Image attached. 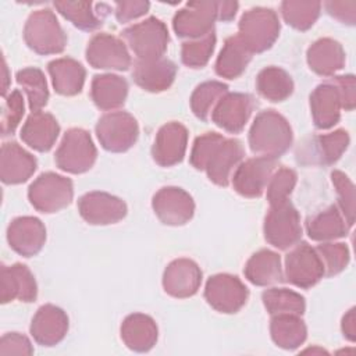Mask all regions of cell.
<instances>
[{
  "label": "cell",
  "mask_w": 356,
  "mask_h": 356,
  "mask_svg": "<svg viewBox=\"0 0 356 356\" xmlns=\"http://www.w3.org/2000/svg\"><path fill=\"white\" fill-rule=\"evenodd\" d=\"M256 89L261 97L270 102H284L293 92V81L285 70L271 65L259 72Z\"/></svg>",
  "instance_id": "cell-36"
},
{
  "label": "cell",
  "mask_w": 356,
  "mask_h": 356,
  "mask_svg": "<svg viewBox=\"0 0 356 356\" xmlns=\"http://www.w3.org/2000/svg\"><path fill=\"white\" fill-rule=\"evenodd\" d=\"M355 307H352L350 310H348V313L343 316L342 318V332L343 337L348 338L349 341H355L356 339V323H355Z\"/></svg>",
  "instance_id": "cell-51"
},
{
  "label": "cell",
  "mask_w": 356,
  "mask_h": 356,
  "mask_svg": "<svg viewBox=\"0 0 356 356\" xmlns=\"http://www.w3.org/2000/svg\"><path fill=\"white\" fill-rule=\"evenodd\" d=\"M36 159L15 142H6L0 150V178L7 185L28 181L36 171Z\"/></svg>",
  "instance_id": "cell-25"
},
{
  "label": "cell",
  "mask_w": 356,
  "mask_h": 356,
  "mask_svg": "<svg viewBox=\"0 0 356 356\" xmlns=\"http://www.w3.org/2000/svg\"><path fill=\"white\" fill-rule=\"evenodd\" d=\"M263 231L266 241L271 246L280 250L293 248L302 238V225L298 210L289 200L271 204L264 218Z\"/></svg>",
  "instance_id": "cell-7"
},
{
  "label": "cell",
  "mask_w": 356,
  "mask_h": 356,
  "mask_svg": "<svg viewBox=\"0 0 356 356\" xmlns=\"http://www.w3.org/2000/svg\"><path fill=\"white\" fill-rule=\"evenodd\" d=\"M29 331L36 343L54 346L60 343L68 332V316L63 309L54 305H43L35 313Z\"/></svg>",
  "instance_id": "cell-23"
},
{
  "label": "cell",
  "mask_w": 356,
  "mask_h": 356,
  "mask_svg": "<svg viewBox=\"0 0 356 356\" xmlns=\"http://www.w3.org/2000/svg\"><path fill=\"white\" fill-rule=\"evenodd\" d=\"M152 207L157 218L165 225H184L195 213L192 196L178 186H164L159 189L152 200Z\"/></svg>",
  "instance_id": "cell-16"
},
{
  "label": "cell",
  "mask_w": 356,
  "mask_h": 356,
  "mask_svg": "<svg viewBox=\"0 0 356 356\" xmlns=\"http://www.w3.org/2000/svg\"><path fill=\"white\" fill-rule=\"evenodd\" d=\"M280 29V19L275 11L264 7H253L241 17L238 36L252 53H263L274 44Z\"/></svg>",
  "instance_id": "cell-4"
},
{
  "label": "cell",
  "mask_w": 356,
  "mask_h": 356,
  "mask_svg": "<svg viewBox=\"0 0 356 356\" xmlns=\"http://www.w3.org/2000/svg\"><path fill=\"white\" fill-rule=\"evenodd\" d=\"M261 300L266 310L274 314H296L302 316L306 310L305 298L286 288H270L261 293Z\"/></svg>",
  "instance_id": "cell-37"
},
{
  "label": "cell",
  "mask_w": 356,
  "mask_h": 356,
  "mask_svg": "<svg viewBox=\"0 0 356 356\" xmlns=\"http://www.w3.org/2000/svg\"><path fill=\"white\" fill-rule=\"evenodd\" d=\"M306 57L310 70L321 76H332L345 65V50L331 38L316 40L307 49Z\"/></svg>",
  "instance_id": "cell-29"
},
{
  "label": "cell",
  "mask_w": 356,
  "mask_h": 356,
  "mask_svg": "<svg viewBox=\"0 0 356 356\" xmlns=\"http://www.w3.org/2000/svg\"><path fill=\"white\" fill-rule=\"evenodd\" d=\"M7 241L15 253L32 257L42 250L46 242V228L36 217H17L7 227Z\"/></svg>",
  "instance_id": "cell-19"
},
{
  "label": "cell",
  "mask_w": 356,
  "mask_h": 356,
  "mask_svg": "<svg viewBox=\"0 0 356 356\" xmlns=\"http://www.w3.org/2000/svg\"><path fill=\"white\" fill-rule=\"evenodd\" d=\"M86 60L93 68L111 71H127L132 64L125 43L104 32L93 35L89 40Z\"/></svg>",
  "instance_id": "cell-13"
},
{
  "label": "cell",
  "mask_w": 356,
  "mask_h": 356,
  "mask_svg": "<svg viewBox=\"0 0 356 356\" xmlns=\"http://www.w3.org/2000/svg\"><path fill=\"white\" fill-rule=\"evenodd\" d=\"M254 102L246 93H225L211 113V121L229 134L241 132L249 121Z\"/></svg>",
  "instance_id": "cell-18"
},
{
  "label": "cell",
  "mask_w": 356,
  "mask_h": 356,
  "mask_svg": "<svg viewBox=\"0 0 356 356\" xmlns=\"http://www.w3.org/2000/svg\"><path fill=\"white\" fill-rule=\"evenodd\" d=\"M95 129L102 147L113 153L127 152L139 136L138 122L127 111L106 113L99 118Z\"/></svg>",
  "instance_id": "cell-9"
},
{
  "label": "cell",
  "mask_w": 356,
  "mask_h": 356,
  "mask_svg": "<svg viewBox=\"0 0 356 356\" xmlns=\"http://www.w3.org/2000/svg\"><path fill=\"white\" fill-rule=\"evenodd\" d=\"M96 157L97 150L89 132L82 128H71L64 134L54 161L65 172L82 174L93 167Z\"/></svg>",
  "instance_id": "cell-6"
},
{
  "label": "cell",
  "mask_w": 356,
  "mask_h": 356,
  "mask_svg": "<svg viewBox=\"0 0 356 356\" xmlns=\"http://www.w3.org/2000/svg\"><path fill=\"white\" fill-rule=\"evenodd\" d=\"M270 334L278 348L292 350L306 341L307 328L300 316L274 314L270 321Z\"/></svg>",
  "instance_id": "cell-35"
},
{
  "label": "cell",
  "mask_w": 356,
  "mask_h": 356,
  "mask_svg": "<svg viewBox=\"0 0 356 356\" xmlns=\"http://www.w3.org/2000/svg\"><path fill=\"white\" fill-rule=\"evenodd\" d=\"M177 75V65L168 58H159L152 61L136 60L132 70L135 83L143 90L159 93L167 90Z\"/></svg>",
  "instance_id": "cell-26"
},
{
  "label": "cell",
  "mask_w": 356,
  "mask_h": 356,
  "mask_svg": "<svg viewBox=\"0 0 356 356\" xmlns=\"http://www.w3.org/2000/svg\"><path fill=\"white\" fill-rule=\"evenodd\" d=\"M121 38L140 61L161 58L170 40L167 26L156 17L128 26L121 32Z\"/></svg>",
  "instance_id": "cell-5"
},
{
  "label": "cell",
  "mask_w": 356,
  "mask_h": 356,
  "mask_svg": "<svg viewBox=\"0 0 356 356\" xmlns=\"http://www.w3.org/2000/svg\"><path fill=\"white\" fill-rule=\"evenodd\" d=\"M74 197L72 181L56 172L40 174L28 189L31 204L40 213H56L67 207Z\"/></svg>",
  "instance_id": "cell-8"
},
{
  "label": "cell",
  "mask_w": 356,
  "mask_h": 356,
  "mask_svg": "<svg viewBox=\"0 0 356 356\" xmlns=\"http://www.w3.org/2000/svg\"><path fill=\"white\" fill-rule=\"evenodd\" d=\"M150 3L143 0L117 1L115 3V18L118 22L125 24L145 15L149 11Z\"/></svg>",
  "instance_id": "cell-48"
},
{
  "label": "cell",
  "mask_w": 356,
  "mask_h": 356,
  "mask_svg": "<svg viewBox=\"0 0 356 356\" xmlns=\"http://www.w3.org/2000/svg\"><path fill=\"white\" fill-rule=\"evenodd\" d=\"M249 296L245 284L231 274H216L210 277L204 288V299L207 303L220 313L239 312Z\"/></svg>",
  "instance_id": "cell-10"
},
{
  "label": "cell",
  "mask_w": 356,
  "mask_h": 356,
  "mask_svg": "<svg viewBox=\"0 0 356 356\" xmlns=\"http://www.w3.org/2000/svg\"><path fill=\"white\" fill-rule=\"evenodd\" d=\"M128 83L122 76L114 74L95 75L90 85V97L97 108L113 111L125 103Z\"/></svg>",
  "instance_id": "cell-31"
},
{
  "label": "cell",
  "mask_w": 356,
  "mask_h": 356,
  "mask_svg": "<svg viewBox=\"0 0 356 356\" xmlns=\"http://www.w3.org/2000/svg\"><path fill=\"white\" fill-rule=\"evenodd\" d=\"M3 89H1V96H7V88H8V72H7V64L6 60L3 58Z\"/></svg>",
  "instance_id": "cell-53"
},
{
  "label": "cell",
  "mask_w": 356,
  "mask_h": 356,
  "mask_svg": "<svg viewBox=\"0 0 356 356\" xmlns=\"http://www.w3.org/2000/svg\"><path fill=\"white\" fill-rule=\"evenodd\" d=\"M243 156L245 150L238 139L206 132L195 139L189 160L196 170L204 171L211 182L227 186Z\"/></svg>",
  "instance_id": "cell-1"
},
{
  "label": "cell",
  "mask_w": 356,
  "mask_h": 356,
  "mask_svg": "<svg viewBox=\"0 0 356 356\" xmlns=\"http://www.w3.org/2000/svg\"><path fill=\"white\" fill-rule=\"evenodd\" d=\"M321 3L318 1H293L281 3V14L284 21L298 31H307L314 25L320 15Z\"/></svg>",
  "instance_id": "cell-41"
},
{
  "label": "cell",
  "mask_w": 356,
  "mask_h": 356,
  "mask_svg": "<svg viewBox=\"0 0 356 356\" xmlns=\"http://www.w3.org/2000/svg\"><path fill=\"white\" fill-rule=\"evenodd\" d=\"M252 54L238 35L228 38L216 60V74L227 79L241 76L250 63Z\"/></svg>",
  "instance_id": "cell-33"
},
{
  "label": "cell",
  "mask_w": 356,
  "mask_h": 356,
  "mask_svg": "<svg viewBox=\"0 0 356 356\" xmlns=\"http://www.w3.org/2000/svg\"><path fill=\"white\" fill-rule=\"evenodd\" d=\"M60 134L57 120L46 111H33L29 114L21 128V139L36 152H49Z\"/></svg>",
  "instance_id": "cell-27"
},
{
  "label": "cell",
  "mask_w": 356,
  "mask_h": 356,
  "mask_svg": "<svg viewBox=\"0 0 356 356\" xmlns=\"http://www.w3.org/2000/svg\"><path fill=\"white\" fill-rule=\"evenodd\" d=\"M349 228L350 227L337 206H330L310 217L306 222L309 238L317 242H330L342 238L348 234Z\"/></svg>",
  "instance_id": "cell-34"
},
{
  "label": "cell",
  "mask_w": 356,
  "mask_h": 356,
  "mask_svg": "<svg viewBox=\"0 0 356 356\" xmlns=\"http://www.w3.org/2000/svg\"><path fill=\"white\" fill-rule=\"evenodd\" d=\"M324 267V275L332 277L339 274L346 268L350 254L349 249L345 243H334V242H323L317 248H314Z\"/></svg>",
  "instance_id": "cell-43"
},
{
  "label": "cell",
  "mask_w": 356,
  "mask_h": 356,
  "mask_svg": "<svg viewBox=\"0 0 356 356\" xmlns=\"http://www.w3.org/2000/svg\"><path fill=\"white\" fill-rule=\"evenodd\" d=\"M214 47H216V33L213 31L203 38L184 42L181 49V60L186 67L202 68L209 63L214 51Z\"/></svg>",
  "instance_id": "cell-42"
},
{
  "label": "cell",
  "mask_w": 356,
  "mask_h": 356,
  "mask_svg": "<svg viewBox=\"0 0 356 356\" xmlns=\"http://www.w3.org/2000/svg\"><path fill=\"white\" fill-rule=\"evenodd\" d=\"M54 90L63 96H75L82 92L86 71L81 63L70 57H61L47 64Z\"/></svg>",
  "instance_id": "cell-30"
},
{
  "label": "cell",
  "mask_w": 356,
  "mask_h": 356,
  "mask_svg": "<svg viewBox=\"0 0 356 356\" xmlns=\"http://www.w3.org/2000/svg\"><path fill=\"white\" fill-rule=\"evenodd\" d=\"M24 115V97L18 89L4 97L1 111V135H11L21 122Z\"/></svg>",
  "instance_id": "cell-46"
},
{
  "label": "cell",
  "mask_w": 356,
  "mask_h": 356,
  "mask_svg": "<svg viewBox=\"0 0 356 356\" xmlns=\"http://www.w3.org/2000/svg\"><path fill=\"white\" fill-rule=\"evenodd\" d=\"M236 1H217V15L221 21H231L238 10Z\"/></svg>",
  "instance_id": "cell-52"
},
{
  "label": "cell",
  "mask_w": 356,
  "mask_h": 356,
  "mask_svg": "<svg viewBox=\"0 0 356 356\" xmlns=\"http://www.w3.org/2000/svg\"><path fill=\"white\" fill-rule=\"evenodd\" d=\"M338 85L342 100H343V110L350 111L356 106V81L353 75H339L332 78Z\"/></svg>",
  "instance_id": "cell-50"
},
{
  "label": "cell",
  "mask_w": 356,
  "mask_h": 356,
  "mask_svg": "<svg viewBox=\"0 0 356 356\" xmlns=\"http://www.w3.org/2000/svg\"><path fill=\"white\" fill-rule=\"evenodd\" d=\"M243 274L249 282L257 286H267L282 281L281 257L278 253L261 249L246 261Z\"/></svg>",
  "instance_id": "cell-32"
},
{
  "label": "cell",
  "mask_w": 356,
  "mask_h": 356,
  "mask_svg": "<svg viewBox=\"0 0 356 356\" xmlns=\"http://www.w3.org/2000/svg\"><path fill=\"white\" fill-rule=\"evenodd\" d=\"M202 284V270L191 259L181 257L172 260L164 270L163 288L178 299L193 296Z\"/></svg>",
  "instance_id": "cell-21"
},
{
  "label": "cell",
  "mask_w": 356,
  "mask_h": 356,
  "mask_svg": "<svg viewBox=\"0 0 356 356\" xmlns=\"http://www.w3.org/2000/svg\"><path fill=\"white\" fill-rule=\"evenodd\" d=\"M285 277L298 288L314 286L324 277V267L316 249L306 242L296 245L285 256Z\"/></svg>",
  "instance_id": "cell-11"
},
{
  "label": "cell",
  "mask_w": 356,
  "mask_h": 356,
  "mask_svg": "<svg viewBox=\"0 0 356 356\" xmlns=\"http://www.w3.org/2000/svg\"><path fill=\"white\" fill-rule=\"evenodd\" d=\"M121 339L135 352L150 350L159 337V330L154 320L143 313H132L127 316L121 324Z\"/></svg>",
  "instance_id": "cell-28"
},
{
  "label": "cell",
  "mask_w": 356,
  "mask_h": 356,
  "mask_svg": "<svg viewBox=\"0 0 356 356\" xmlns=\"http://www.w3.org/2000/svg\"><path fill=\"white\" fill-rule=\"evenodd\" d=\"M293 134L289 122L275 110L259 113L249 129L250 150L260 157L278 159L292 145Z\"/></svg>",
  "instance_id": "cell-2"
},
{
  "label": "cell",
  "mask_w": 356,
  "mask_h": 356,
  "mask_svg": "<svg viewBox=\"0 0 356 356\" xmlns=\"http://www.w3.org/2000/svg\"><path fill=\"white\" fill-rule=\"evenodd\" d=\"M296 172L288 167H281L277 171H274L266 188L268 204L271 206L289 200V195L292 193L296 185Z\"/></svg>",
  "instance_id": "cell-44"
},
{
  "label": "cell",
  "mask_w": 356,
  "mask_h": 356,
  "mask_svg": "<svg viewBox=\"0 0 356 356\" xmlns=\"http://www.w3.org/2000/svg\"><path fill=\"white\" fill-rule=\"evenodd\" d=\"M188 145V129L177 121L164 124L156 134L152 156L161 167H171L182 161Z\"/></svg>",
  "instance_id": "cell-20"
},
{
  "label": "cell",
  "mask_w": 356,
  "mask_h": 356,
  "mask_svg": "<svg viewBox=\"0 0 356 356\" xmlns=\"http://www.w3.org/2000/svg\"><path fill=\"white\" fill-rule=\"evenodd\" d=\"M78 211L88 224L108 225L121 221L127 216V204L114 195L93 191L79 197Z\"/></svg>",
  "instance_id": "cell-17"
},
{
  "label": "cell",
  "mask_w": 356,
  "mask_h": 356,
  "mask_svg": "<svg viewBox=\"0 0 356 356\" xmlns=\"http://www.w3.org/2000/svg\"><path fill=\"white\" fill-rule=\"evenodd\" d=\"M342 108V95L332 78L318 85L310 95V110L317 129H330L337 125Z\"/></svg>",
  "instance_id": "cell-22"
},
{
  "label": "cell",
  "mask_w": 356,
  "mask_h": 356,
  "mask_svg": "<svg viewBox=\"0 0 356 356\" xmlns=\"http://www.w3.org/2000/svg\"><path fill=\"white\" fill-rule=\"evenodd\" d=\"M331 179L332 184L337 189L338 193V200H339V210L342 216L345 217L346 222L349 227L353 225L355 222V186L353 182L349 179L346 174L342 171H332L331 172Z\"/></svg>",
  "instance_id": "cell-45"
},
{
  "label": "cell",
  "mask_w": 356,
  "mask_h": 356,
  "mask_svg": "<svg viewBox=\"0 0 356 356\" xmlns=\"http://www.w3.org/2000/svg\"><path fill=\"white\" fill-rule=\"evenodd\" d=\"M24 40L38 54H58L65 49L67 36L50 8L33 11L24 26Z\"/></svg>",
  "instance_id": "cell-3"
},
{
  "label": "cell",
  "mask_w": 356,
  "mask_h": 356,
  "mask_svg": "<svg viewBox=\"0 0 356 356\" xmlns=\"http://www.w3.org/2000/svg\"><path fill=\"white\" fill-rule=\"evenodd\" d=\"M56 10L74 26L82 31H95L102 25V18L93 10L92 1H54Z\"/></svg>",
  "instance_id": "cell-40"
},
{
  "label": "cell",
  "mask_w": 356,
  "mask_h": 356,
  "mask_svg": "<svg viewBox=\"0 0 356 356\" xmlns=\"http://www.w3.org/2000/svg\"><path fill=\"white\" fill-rule=\"evenodd\" d=\"M349 134L345 129H337L330 134L317 135L305 142L298 149V161L302 164L330 165L339 160L349 146Z\"/></svg>",
  "instance_id": "cell-14"
},
{
  "label": "cell",
  "mask_w": 356,
  "mask_h": 356,
  "mask_svg": "<svg viewBox=\"0 0 356 356\" xmlns=\"http://www.w3.org/2000/svg\"><path fill=\"white\" fill-rule=\"evenodd\" d=\"M216 19H218L217 1H191L177 11L172 28L177 36L192 40L213 32Z\"/></svg>",
  "instance_id": "cell-12"
},
{
  "label": "cell",
  "mask_w": 356,
  "mask_h": 356,
  "mask_svg": "<svg viewBox=\"0 0 356 356\" xmlns=\"http://www.w3.org/2000/svg\"><path fill=\"white\" fill-rule=\"evenodd\" d=\"M15 79L26 93L31 111H40L49 100V89L44 74L36 67H28L19 70L15 74Z\"/></svg>",
  "instance_id": "cell-38"
},
{
  "label": "cell",
  "mask_w": 356,
  "mask_h": 356,
  "mask_svg": "<svg viewBox=\"0 0 356 356\" xmlns=\"http://www.w3.org/2000/svg\"><path fill=\"white\" fill-rule=\"evenodd\" d=\"M31 341L19 332H7L0 339V355H32Z\"/></svg>",
  "instance_id": "cell-47"
},
{
  "label": "cell",
  "mask_w": 356,
  "mask_h": 356,
  "mask_svg": "<svg viewBox=\"0 0 356 356\" xmlns=\"http://www.w3.org/2000/svg\"><path fill=\"white\" fill-rule=\"evenodd\" d=\"M277 167L275 159L256 156L241 163L232 174L231 182L241 196L259 197L267 188V184Z\"/></svg>",
  "instance_id": "cell-15"
},
{
  "label": "cell",
  "mask_w": 356,
  "mask_h": 356,
  "mask_svg": "<svg viewBox=\"0 0 356 356\" xmlns=\"http://www.w3.org/2000/svg\"><path fill=\"white\" fill-rule=\"evenodd\" d=\"M225 93H228V86L220 81H206L197 85L191 96L193 114L202 121H209L216 104Z\"/></svg>",
  "instance_id": "cell-39"
},
{
  "label": "cell",
  "mask_w": 356,
  "mask_h": 356,
  "mask_svg": "<svg viewBox=\"0 0 356 356\" xmlns=\"http://www.w3.org/2000/svg\"><path fill=\"white\" fill-rule=\"evenodd\" d=\"M0 277L1 303H8L15 299L21 302H33L36 299L38 285L33 274L25 264H3Z\"/></svg>",
  "instance_id": "cell-24"
},
{
  "label": "cell",
  "mask_w": 356,
  "mask_h": 356,
  "mask_svg": "<svg viewBox=\"0 0 356 356\" xmlns=\"http://www.w3.org/2000/svg\"><path fill=\"white\" fill-rule=\"evenodd\" d=\"M327 13L342 24L355 25L356 1H327L324 3Z\"/></svg>",
  "instance_id": "cell-49"
}]
</instances>
